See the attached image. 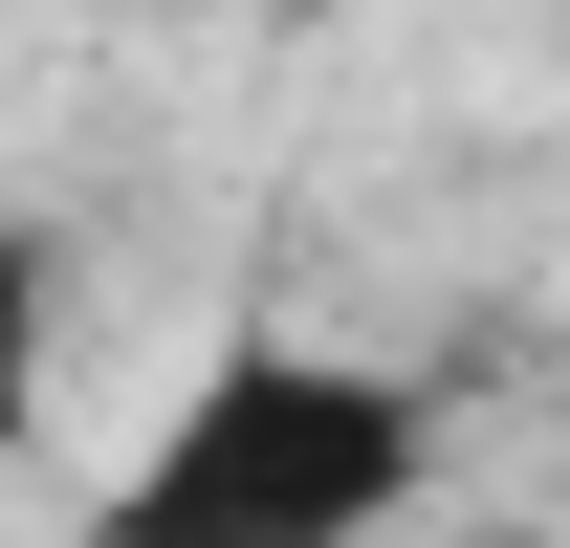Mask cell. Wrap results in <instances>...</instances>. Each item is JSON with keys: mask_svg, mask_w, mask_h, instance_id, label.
Returning <instances> with one entry per match:
<instances>
[{"mask_svg": "<svg viewBox=\"0 0 570 548\" xmlns=\"http://www.w3.org/2000/svg\"><path fill=\"white\" fill-rule=\"evenodd\" d=\"M461 548H549V527H461Z\"/></svg>", "mask_w": 570, "mask_h": 548, "instance_id": "277c9868", "label": "cell"}, {"mask_svg": "<svg viewBox=\"0 0 570 548\" xmlns=\"http://www.w3.org/2000/svg\"><path fill=\"white\" fill-rule=\"evenodd\" d=\"M439 482V373L352 330H219L176 373V417L132 439V482L67 548H395Z\"/></svg>", "mask_w": 570, "mask_h": 548, "instance_id": "6da1fadb", "label": "cell"}, {"mask_svg": "<svg viewBox=\"0 0 570 548\" xmlns=\"http://www.w3.org/2000/svg\"><path fill=\"white\" fill-rule=\"evenodd\" d=\"M45 351H67V219H0V439L45 417Z\"/></svg>", "mask_w": 570, "mask_h": 548, "instance_id": "7a4b0ae2", "label": "cell"}, {"mask_svg": "<svg viewBox=\"0 0 570 548\" xmlns=\"http://www.w3.org/2000/svg\"><path fill=\"white\" fill-rule=\"evenodd\" d=\"M176 22H264V0H176Z\"/></svg>", "mask_w": 570, "mask_h": 548, "instance_id": "3957f363", "label": "cell"}]
</instances>
